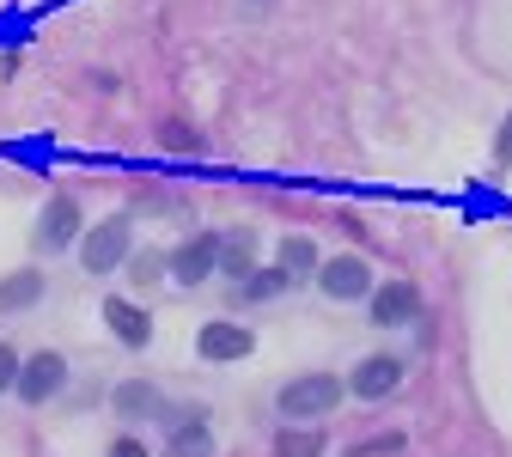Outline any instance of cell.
Here are the masks:
<instances>
[{"label": "cell", "mask_w": 512, "mask_h": 457, "mask_svg": "<svg viewBox=\"0 0 512 457\" xmlns=\"http://www.w3.org/2000/svg\"><path fill=\"white\" fill-rule=\"evenodd\" d=\"M116 409H122V421H147V415H159V390L153 384H122Z\"/></svg>", "instance_id": "14"}, {"label": "cell", "mask_w": 512, "mask_h": 457, "mask_svg": "<svg viewBox=\"0 0 512 457\" xmlns=\"http://www.w3.org/2000/svg\"><path fill=\"white\" fill-rule=\"evenodd\" d=\"M494 165H500V171L512 165V116L500 122V135H494Z\"/></svg>", "instance_id": "20"}, {"label": "cell", "mask_w": 512, "mask_h": 457, "mask_svg": "<svg viewBox=\"0 0 512 457\" xmlns=\"http://www.w3.org/2000/svg\"><path fill=\"white\" fill-rule=\"evenodd\" d=\"M80 263H86L92 275H110V269L128 263V214H110V220H98V226L80 238Z\"/></svg>", "instance_id": "2"}, {"label": "cell", "mask_w": 512, "mask_h": 457, "mask_svg": "<svg viewBox=\"0 0 512 457\" xmlns=\"http://www.w3.org/2000/svg\"><path fill=\"white\" fill-rule=\"evenodd\" d=\"M342 378L336 372H299L293 384H281V397H275V409L287 415V421H324L336 403H342Z\"/></svg>", "instance_id": "1"}, {"label": "cell", "mask_w": 512, "mask_h": 457, "mask_svg": "<svg viewBox=\"0 0 512 457\" xmlns=\"http://www.w3.org/2000/svg\"><path fill=\"white\" fill-rule=\"evenodd\" d=\"M110 457H147V445H141V439H116Z\"/></svg>", "instance_id": "22"}, {"label": "cell", "mask_w": 512, "mask_h": 457, "mask_svg": "<svg viewBox=\"0 0 512 457\" xmlns=\"http://www.w3.org/2000/svg\"><path fill=\"white\" fill-rule=\"evenodd\" d=\"M214 269H226V281H244V275L256 269V232H250V226L220 232V263H214Z\"/></svg>", "instance_id": "11"}, {"label": "cell", "mask_w": 512, "mask_h": 457, "mask_svg": "<svg viewBox=\"0 0 512 457\" xmlns=\"http://www.w3.org/2000/svg\"><path fill=\"white\" fill-rule=\"evenodd\" d=\"M159 275H165L159 250H141V256H135V281H159Z\"/></svg>", "instance_id": "19"}, {"label": "cell", "mask_w": 512, "mask_h": 457, "mask_svg": "<svg viewBox=\"0 0 512 457\" xmlns=\"http://www.w3.org/2000/svg\"><path fill=\"white\" fill-rule=\"evenodd\" d=\"M165 457H214V433H208V421H183V427H171Z\"/></svg>", "instance_id": "13"}, {"label": "cell", "mask_w": 512, "mask_h": 457, "mask_svg": "<svg viewBox=\"0 0 512 457\" xmlns=\"http://www.w3.org/2000/svg\"><path fill=\"white\" fill-rule=\"evenodd\" d=\"M74 238H80V202L55 195V202L43 208V226H37V250H68Z\"/></svg>", "instance_id": "9"}, {"label": "cell", "mask_w": 512, "mask_h": 457, "mask_svg": "<svg viewBox=\"0 0 512 457\" xmlns=\"http://www.w3.org/2000/svg\"><path fill=\"white\" fill-rule=\"evenodd\" d=\"M397 384H403V360H397V354H372V360H360V366L348 372V390H354L360 403H384Z\"/></svg>", "instance_id": "5"}, {"label": "cell", "mask_w": 512, "mask_h": 457, "mask_svg": "<svg viewBox=\"0 0 512 457\" xmlns=\"http://www.w3.org/2000/svg\"><path fill=\"white\" fill-rule=\"evenodd\" d=\"M269 7H275V0H244V13H250V19H256V13H269Z\"/></svg>", "instance_id": "23"}, {"label": "cell", "mask_w": 512, "mask_h": 457, "mask_svg": "<svg viewBox=\"0 0 512 457\" xmlns=\"http://www.w3.org/2000/svg\"><path fill=\"white\" fill-rule=\"evenodd\" d=\"M104 323H110V336L128 342V348H147V336H153L147 311H141V305H128V299H104Z\"/></svg>", "instance_id": "10"}, {"label": "cell", "mask_w": 512, "mask_h": 457, "mask_svg": "<svg viewBox=\"0 0 512 457\" xmlns=\"http://www.w3.org/2000/svg\"><path fill=\"white\" fill-rule=\"evenodd\" d=\"M287 287H293V275H287L281 263H275V269H250V275H244V299H256V305H263V299H281Z\"/></svg>", "instance_id": "15"}, {"label": "cell", "mask_w": 512, "mask_h": 457, "mask_svg": "<svg viewBox=\"0 0 512 457\" xmlns=\"http://www.w3.org/2000/svg\"><path fill=\"white\" fill-rule=\"evenodd\" d=\"M37 299H43V275L37 269H19V275L0 281V311H31Z\"/></svg>", "instance_id": "12"}, {"label": "cell", "mask_w": 512, "mask_h": 457, "mask_svg": "<svg viewBox=\"0 0 512 457\" xmlns=\"http://www.w3.org/2000/svg\"><path fill=\"white\" fill-rule=\"evenodd\" d=\"M275 457H324V433H311V427L299 421V427L275 433Z\"/></svg>", "instance_id": "16"}, {"label": "cell", "mask_w": 512, "mask_h": 457, "mask_svg": "<svg viewBox=\"0 0 512 457\" xmlns=\"http://www.w3.org/2000/svg\"><path fill=\"white\" fill-rule=\"evenodd\" d=\"M281 269L299 281V275H317V244L311 238H281Z\"/></svg>", "instance_id": "17"}, {"label": "cell", "mask_w": 512, "mask_h": 457, "mask_svg": "<svg viewBox=\"0 0 512 457\" xmlns=\"http://www.w3.org/2000/svg\"><path fill=\"white\" fill-rule=\"evenodd\" d=\"M159 141H165L171 153H202V135H196L189 122H165V128H159Z\"/></svg>", "instance_id": "18"}, {"label": "cell", "mask_w": 512, "mask_h": 457, "mask_svg": "<svg viewBox=\"0 0 512 457\" xmlns=\"http://www.w3.org/2000/svg\"><path fill=\"white\" fill-rule=\"evenodd\" d=\"M250 348H256V336L244 330V323H226V317L202 323V336H196V354H202V360H214V366H226V360H244Z\"/></svg>", "instance_id": "8"}, {"label": "cell", "mask_w": 512, "mask_h": 457, "mask_svg": "<svg viewBox=\"0 0 512 457\" xmlns=\"http://www.w3.org/2000/svg\"><path fill=\"white\" fill-rule=\"evenodd\" d=\"M214 263H220V232H196L189 244H177V250L165 256V275H171L177 287H202V281L214 275Z\"/></svg>", "instance_id": "3"}, {"label": "cell", "mask_w": 512, "mask_h": 457, "mask_svg": "<svg viewBox=\"0 0 512 457\" xmlns=\"http://www.w3.org/2000/svg\"><path fill=\"white\" fill-rule=\"evenodd\" d=\"M61 384H68V360H61V354H31L19 366V378H13V390H19L25 403H49Z\"/></svg>", "instance_id": "7"}, {"label": "cell", "mask_w": 512, "mask_h": 457, "mask_svg": "<svg viewBox=\"0 0 512 457\" xmlns=\"http://www.w3.org/2000/svg\"><path fill=\"white\" fill-rule=\"evenodd\" d=\"M13 378H19V354L0 342V390H13Z\"/></svg>", "instance_id": "21"}, {"label": "cell", "mask_w": 512, "mask_h": 457, "mask_svg": "<svg viewBox=\"0 0 512 457\" xmlns=\"http://www.w3.org/2000/svg\"><path fill=\"white\" fill-rule=\"evenodd\" d=\"M366 299H372L366 311H372L378 330H403V323H415V317H421V293H415L409 281H384V287H372Z\"/></svg>", "instance_id": "4"}, {"label": "cell", "mask_w": 512, "mask_h": 457, "mask_svg": "<svg viewBox=\"0 0 512 457\" xmlns=\"http://www.w3.org/2000/svg\"><path fill=\"white\" fill-rule=\"evenodd\" d=\"M317 287H324L330 299H366L372 293L366 256H330V263H317Z\"/></svg>", "instance_id": "6"}]
</instances>
